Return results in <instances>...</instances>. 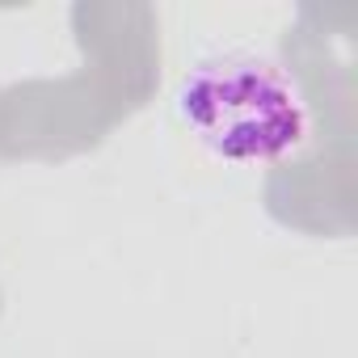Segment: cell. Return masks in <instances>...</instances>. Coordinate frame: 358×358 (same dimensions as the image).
Returning <instances> with one entry per match:
<instances>
[{
  "label": "cell",
  "mask_w": 358,
  "mask_h": 358,
  "mask_svg": "<svg viewBox=\"0 0 358 358\" xmlns=\"http://www.w3.org/2000/svg\"><path fill=\"white\" fill-rule=\"evenodd\" d=\"M190 131L228 160H278L308 135V114L291 80L249 55L199 64L177 93Z\"/></svg>",
  "instance_id": "6da1fadb"
}]
</instances>
